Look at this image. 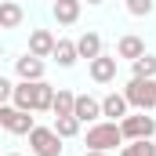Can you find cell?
Wrapping results in <instances>:
<instances>
[{"label":"cell","instance_id":"1","mask_svg":"<svg viewBox=\"0 0 156 156\" xmlns=\"http://www.w3.org/2000/svg\"><path fill=\"white\" fill-rule=\"evenodd\" d=\"M116 145H123V134H120V123L105 120V123H94L87 131V149L94 153H113Z\"/></svg>","mask_w":156,"mask_h":156},{"label":"cell","instance_id":"26","mask_svg":"<svg viewBox=\"0 0 156 156\" xmlns=\"http://www.w3.org/2000/svg\"><path fill=\"white\" fill-rule=\"evenodd\" d=\"M7 156H18V153H7Z\"/></svg>","mask_w":156,"mask_h":156},{"label":"cell","instance_id":"10","mask_svg":"<svg viewBox=\"0 0 156 156\" xmlns=\"http://www.w3.org/2000/svg\"><path fill=\"white\" fill-rule=\"evenodd\" d=\"M102 116H109L113 123H120V120L127 116V98L116 94V91H113V94H105V98H102Z\"/></svg>","mask_w":156,"mask_h":156},{"label":"cell","instance_id":"12","mask_svg":"<svg viewBox=\"0 0 156 156\" xmlns=\"http://www.w3.org/2000/svg\"><path fill=\"white\" fill-rule=\"evenodd\" d=\"M22 18H26V15H22V7H18L15 0H4V4H0V29H18Z\"/></svg>","mask_w":156,"mask_h":156},{"label":"cell","instance_id":"17","mask_svg":"<svg viewBox=\"0 0 156 156\" xmlns=\"http://www.w3.org/2000/svg\"><path fill=\"white\" fill-rule=\"evenodd\" d=\"M73 102H76V94L73 91H55V102H51V113L55 116H73Z\"/></svg>","mask_w":156,"mask_h":156},{"label":"cell","instance_id":"8","mask_svg":"<svg viewBox=\"0 0 156 156\" xmlns=\"http://www.w3.org/2000/svg\"><path fill=\"white\" fill-rule=\"evenodd\" d=\"M91 80H94V83H109V80H116V58H109V55L91 58Z\"/></svg>","mask_w":156,"mask_h":156},{"label":"cell","instance_id":"21","mask_svg":"<svg viewBox=\"0 0 156 156\" xmlns=\"http://www.w3.org/2000/svg\"><path fill=\"white\" fill-rule=\"evenodd\" d=\"M51 102H55V87L44 83V80H37V113H47Z\"/></svg>","mask_w":156,"mask_h":156},{"label":"cell","instance_id":"20","mask_svg":"<svg viewBox=\"0 0 156 156\" xmlns=\"http://www.w3.org/2000/svg\"><path fill=\"white\" fill-rule=\"evenodd\" d=\"M51 131H55L58 138H73L80 131V120L76 116H55V127H51Z\"/></svg>","mask_w":156,"mask_h":156},{"label":"cell","instance_id":"7","mask_svg":"<svg viewBox=\"0 0 156 156\" xmlns=\"http://www.w3.org/2000/svg\"><path fill=\"white\" fill-rule=\"evenodd\" d=\"M73 116L80 123H91V120L102 116V102L98 98H91V94H76V102H73Z\"/></svg>","mask_w":156,"mask_h":156},{"label":"cell","instance_id":"23","mask_svg":"<svg viewBox=\"0 0 156 156\" xmlns=\"http://www.w3.org/2000/svg\"><path fill=\"white\" fill-rule=\"evenodd\" d=\"M11 91H15V83H11L7 76H0V105H7V102H11Z\"/></svg>","mask_w":156,"mask_h":156},{"label":"cell","instance_id":"14","mask_svg":"<svg viewBox=\"0 0 156 156\" xmlns=\"http://www.w3.org/2000/svg\"><path fill=\"white\" fill-rule=\"evenodd\" d=\"M55 18L58 26H73L80 18V0H55Z\"/></svg>","mask_w":156,"mask_h":156},{"label":"cell","instance_id":"25","mask_svg":"<svg viewBox=\"0 0 156 156\" xmlns=\"http://www.w3.org/2000/svg\"><path fill=\"white\" fill-rule=\"evenodd\" d=\"M87 4H102V0H87Z\"/></svg>","mask_w":156,"mask_h":156},{"label":"cell","instance_id":"24","mask_svg":"<svg viewBox=\"0 0 156 156\" xmlns=\"http://www.w3.org/2000/svg\"><path fill=\"white\" fill-rule=\"evenodd\" d=\"M83 156H109V153H94V149H87V153H83Z\"/></svg>","mask_w":156,"mask_h":156},{"label":"cell","instance_id":"2","mask_svg":"<svg viewBox=\"0 0 156 156\" xmlns=\"http://www.w3.org/2000/svg\"><path fill=\"white\" fill-rule=\"evenodd\" d=\"M123 98H127V105H134L138 113L156 109V80H138V76H131V83L123 87Z\"/></svg>","mask_w":156,"mask_h":156},{"label":"cell","instance_id":"5","mask_svg":"<svg viewBox=\"0 0 156 156\" xmlns=\"http://www.w3.org/2000/svg\"><path fill=\"white\" fill-rule=\"evenodd\" d=\"M0 127L11 131V134H29L37 123H33V116L26 109H18V105H0Z\"/></svg>","mask_w":156,"mask_h":156},{"label":"cell","instance_id":"13","mask_svg":"<svg viewBox=\"0 0 156 156\" xmlns=\"http://www.w3.org/2000/svg\"><path fill=\"white\" fill-rule=\"evenodd\" d=\"M51 55H55V62H58V66H62V69H69V66H76V44H73V40H55V51H51Z\"/></svg>","mask_w":156,"mask_h":156},{"label":"cell","instance_id":"9","mask_svg":"<svg viewBox=\"0 0 156 156\" xmlns=\"http://www.w3.org/2000/svg\"><path fill=\"white\" fill-rule=\"evenodd\" d=\"M15 73H18L22 80H44V58H37V55L15 58Z\"/></svg>","mask_w":156,"mask_h":156},{"label":"cell","instance_id":"15","mask_svg":"<svg viewBox=\"0 0 156 156\" xmlns=\"http://www.w3.org/2000/svg\"><path fill=\"white\" fill-rule=\"evenodd\" d=\"M76 55L87 58V62L98 58V55H102V37H98V33H83V37L76 40Z\"/></svg>","mask_w":156,"mask_h":156},{"label":"cell","instance_id":"3","mask_svg":"<svg viewBox=\"0 0 156 156\" xmlns=\"http://www.w3.org/2000/svg\"><path fill=\"white\" fill-rule=\"evenodd\" d=\"M120 134H123V142H138V138H153L156 134V120L145 116V113H127V116L120 120Z\"/></svg>","mask_w":156,"mask_h":156},{"label":"cell","instance_id":"4","mask_svg":"<svg viewBox=\"0 0 156 156\" xmlns=\"http://www.w3.org/2000/svg\"><path fill=\"white\" fill-rule=\"evenodd\" d=\"M29 149L37 156H62V138L51 127H33L29 131Z\"/></svg>","mask_w":156,"mask_h":156},{"label":"cell","instance_id":"22","mask_svg":"<svg viewBox=\"0 0 156 156\" xmlns=\"http://www.w3.org/2000/svg\"><path fill=\"white\" fill-rule=\"evenodd\" d=\"M156 0H127V11L134 15V18H145V15H153Z\"/></svg>","mask_w":156,"mask_h":156},{"label":"cell","instance_id":"19","mask_svg":"<svg viewBox=\"0 0 156 156\" xmlns=\"http://www.w3.org/2000/svg\"><path fill=\"white\" fill-rule=\"evenodd\" d=\"M120 156H156V145H153V138H138V142L123 145Z\"/></svg>","mask_w":156,"mask_h":156},{"label":"cell","instance_id":"11","mask_svg":"<svg viewBox=\"0 0 156 156\" xmlns=\"http://www.w3.org/2000/svg\"><path fill=\"white\" fill-rule=\"evenodd\" d=\"M51 51H55V37H51L47 29H33V33H29V55L47 58Z\"/></svg>","mask_w":156,"mask_h":156},{"label":"cell","instance_id":"16","mask_svg":"<svg viewBox=\"0 0 156 156\" xmlns=\"http://www.w3.org/2000/svg\"><path fill=\"white\" fill-rule=\"evenodd\" d=\"M116 55L120 58H142L145 55V44H142V37H120V44H116Z\"/></svg>","mask_w":156,"mask_h":156},{"label":"cell","instance_id":"18","mask_svg":"<svg viewBox=\"0 0 156 156\" xmlns=\"http://www.w3.org/2000/svg\"><path fill=\"white\" fill-rule=\"evenodd\" d=\"M134 76L138 80H156V58L145 51L142 58H134Z\"/></svg>","mask_w":156,"mask_h":156},{"label":"cell","instance_id":"6","mask_svg":"<svg viewBox=\"0 0 156 156\" xmlns=\"http://www.w3.org/2000/svg\"><path fill=\"white\" fill-rule=\"evenodd\" d=\"M11 102H15L18 109H26V113H37V80H22V83H15Z\"/></svg>","mask_w":156,"mask_h":156}]
</instances>
